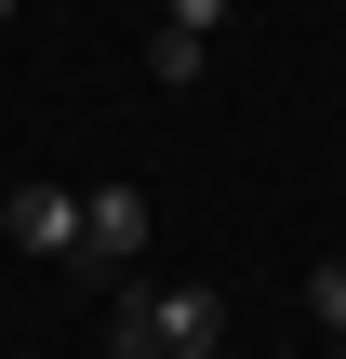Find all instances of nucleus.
<instances>
[{"mask_svg":"<svg viewBox=\"0 0 346 359\" xmlns=\"http://www.w3.org/2000/svg\"><path fill=\"white\" fill-rule=\"evenodd\" d=\"M120 333H147V346H173V359H213V346H227V293H213V280L120 293Z\"/></svg>","mask_w":346,"mask_h":359,"instance_id":"obj_1","label":"nucleus"},{"mask_svg":"<svg viewBox=\"0 0 346 359\" xmlns=\"http://www.w3.org/2000/svg\"><path fill=\"white\" fill-rule=\"evenodd\" d=\"M120 253H147V187H93L80 200V266H120Z\"/></svg>","mask_w":346,"mask_h":359,"instance_id":"obj_2","label":"nucleus"},{"mask_svg":"<svg viewBox=\"0 0 346 359\" xmlns=\"http://www.w3.org/2000/svg\"><path fill=\"white\" fill-rule=\"evenodd\" d=\"M0 226H13L27 253H67V266H80V200H67V187H13V200H0Z\"/></svg>","mask_w":346,"mask_h":359,"instance_id":"obj_3","label":"nucleus"},{"mask_svg":"<svg viewBox=\"0 0 346 359\" xmlns=\"http://www.w3.org/2000/svg\"><path fill=\"white\" fill-rule=\"evenodd\" d=\"M200 53H213L200 27H160V40H147V80H160V93H187V80H200Z\"/></svg>","mask_w":346,"mask_h":359,"instance_id":"obj_4","label":"nucleus"},{"mask_svg":"<svg viewBox=\"0 0 346 359\" xmlns=\"http://www.w3.org/2000/svg\"><path fill=\"white\" fill-rule=\"evenodd\" d=\"M307 306H320V333H346V253H320V266H307Z\"/></svg>","mask_w":346,"mask_h":359,"instance_id":"obj_5","label":"nucleus"},{"mask_svg":"<svg viewBox=\"0 0 346 359\" xmlns=\"http://www.w3.org/2000/svg\"><path fill=\"white\" fill-rule=\"evenodd\" d=\"M160 27H200V40H213V27H227V0H160Z\"/></svg>","mask_w":346,"mask_h":359,"instance_id":"obj_6","label":"nucleus"},{"mask_svg":"<svg viewBox=\"0 0 346 359\" xmlns=\"http://www.w3.org/2000/svg\"><path fill=\"white\" fill-rule=\"evenodd\" d=\"M120 359H173V346H147V333H120Z\"/></svg>","mask_w":346,"mask_h":359,"instance_id":"obj_7","label":"nucleus"},{"mask_svg":"<svg viewBox=\"0 0 346 359\" xmlns=\"http://www.w3.org/2000/svg\"><path fill=\"white\" fill-rule=\"evenodd\" d=\"M0 27H13V0H0Z\"/></svg>","mask_w":346,"mask_h":359,"instance_id":"obj_8","label":"nucleus"},{"mask_svg":"<svg viewBox=\"0 0 346 359\" xmlns=\"http://www.w3.org/2000/svg\"><path fill=\"white\" fill-rule=\"evenodd\" d=\"M333 359H346V333H333Z\"/></svg>","mask_w":346,"mask_h":359,"instance_id":"obj_9","label":"nucleus"}]
</instances>
